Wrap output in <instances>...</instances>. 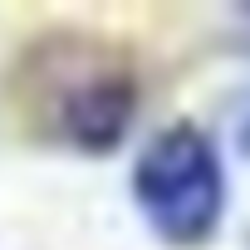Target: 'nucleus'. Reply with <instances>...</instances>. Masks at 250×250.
I'll return each instance as SVG.
<instances>
[{"label":"nucleus","instance_id":"1","mask_svg":"<svg viewBox=\"0 0 250 250\" xmlns=\"http://www.w3.org/2000/svg\"><path fill=\"white\" fill-rule=\"evenodd\" d=\"M128 187L143 221L177 250L206 245L230 206L226 162L196 123H172V128L152 133L133 157Z\"/></svg>","mask_w":250,"mask_h":250},{"label":"nucleus","instance_id":"2","mask_svg":"<svg viewBox=\"0 0 250 250\" xmlns=\"http://www.w3.org/2000/svg\"><path fill=\"white\" fill-rule=\"evenodd\" d=\"M138 103H143V88L128 64L88 59V69H74L69 83H59L54 108H49V128L64 147L98 157L128 138Z\"/></svg>","mask_w":250,"mask_h":250},{"label":"nucleus","instance_id":"3","mask_svg":"<svg viewBox=\"0 0 250 250\" xmlns=\"http://www.w3.org/2000/svg\"><path fill=\"white\" fill-rule=\"evenodd\" d=\"M230 44H235L240 54H250V5L230 15Z\"/></svg>","mask_w":250,"mask_h":250},{"label":"nucleus","instance_id":"4","mask_svg":"<svg viewBox=\"0 0 250 250\" xmlns=\"http://www.w3.org/2000/svg\"><path fill=\"white\" fill-rule=\"evenodd\" d=\"M235 143H240V152L250 157V108H245V118H240V128H235Z\"/></svg>","mask_w":250,"mask_h":250}]
</instances>
